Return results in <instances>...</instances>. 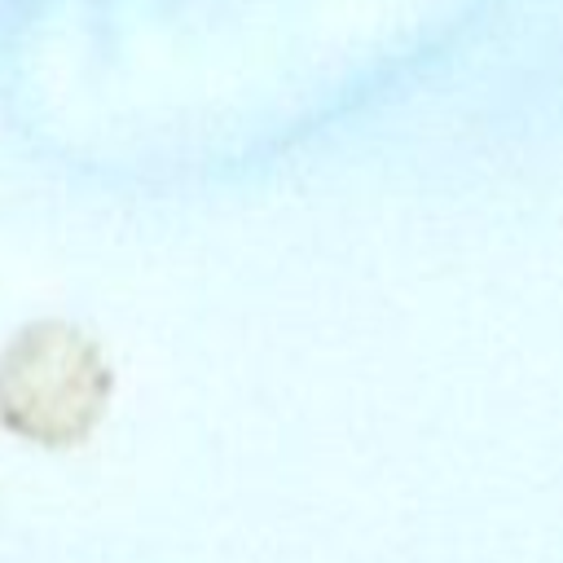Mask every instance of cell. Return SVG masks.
<instances>
[{"label": "cell", "instance_id": "6da1fadb", "mask_svg": "<svg viewBox=\"0 0 563 563\" xmlns=\"http://www.w3.org/2000/svg\"><path fill=\"white\" fill-rule=\"evenodd\" d=\"M110 356L70 317L22 321L0 343V427L31 444H79L106 413Z\"/></svg>", "mask_w": 563, "mask_h": 563}]
</instances>
